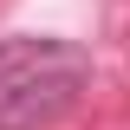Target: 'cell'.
Segmentation results:
<instances>
[{"label": "cell", "instance_id": "1", "mask_svg": "<svg viewBox=\"0 0 130 130\" xmlns=\"http://www.w3.org/2000/svg\"><path fill=\"white\" fill-rule=\"evenodd\" d=\"M91 91V52L52 32L0 39V130H52Z\"/></svg>", "mask_w": 130, "mask_h": 130}]
</instances>
